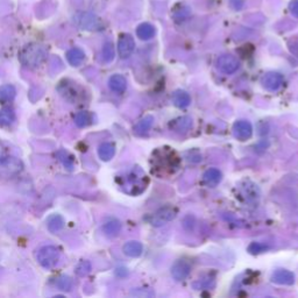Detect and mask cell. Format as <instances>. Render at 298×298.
Instances as JSON below:
<instances>
[{
  "mask_svg": "<svg viewBox=\"0 0 298 298\" xmlns=\"http://www.w3.org/2000/svg\"><path fill=\"white\" fill-rule=\"evenodd\" d=\"M56 286L61 289V290L69 291L72 288V281L67 277V276H61V277H58L57 281H56Z\"/></svg>",
  "mask_w": 298,
  "mask_h": 298,
  "instance_id": "cell-29",
  "label": "cell"
},
{
  "mask_svg": "<svg viewBox=\"0 0 298 298\" xmlns=\"http://www.w3.org/2000/svg\"><path fill=\"white\" fill-rule=\"evenodd\" d=\"M222 178H223L222 172L218 169H215V168H211V169L206 170L205 174L203 175V182H204L206 187L210 188L217 187V185L222 182Z\"/></svg>",
  "mask_w": 298,
  "mask_h": 298,
  "instance_id": "cell-13",
  "label": "cell"
},
{
  "mask_svg": "<svg viewBox=\"0 0 298 298\" xmlns=\"http://www.w3.org/2000/svg\"><path fill=\"white\" fill-rule=\"evenodd\" d=\"M289 10H290L291 14L293 16L298 18V0H292V2L290 3V5H289Z\"/></svg>",
  "mask_w": 298,
  "mask_h": 298,
  "instance_id": "cell-32",
  "label": "cell"
},
{
  "mask_svg": "<svg viewBox=\"0 0 298 298\" xmlns=\"http://www.w3.org/2000/svg\"><path fill=\"white\" fill-rule=\"evenodd\" d=\"M59 92H61L64 97L69 101H72V102H76L77 98L80 97V92H78V88L72 83L71 86H69L68 84H61L59 85Z\"/></svg>",
  "mask_w": 298,
  "mask_h": 298,
  "instance_id": "cell-20",
  "label": "cell"
},
{
  "mask_svg": "<svg viewBox=\"0 0 298 298\" xmlns=\"http://www.w3.org/2000/svg\"><path fill=\"white\" fill-rule=\"evenodd\" d=\"M217 67L222 72L227 73V75H231V73L235 72L240 67V63L237 61V58L235 56L225 54L219 56V58L217 59Z\"/></svg>",
  "mask_w": 298,
  "mask_h": 298,
  "instance_id": "cell-6",
  "label": "cell"
},
{
  "mask_svg": "<svg viewBox=\"0 0 298 298\" xmlns=\"http://www.w3.org/2000/svg\"><path fill=\"white\" fill-rule=\"evenodd\" d=\"M109 86L115 93H124L127 89V81L123 75H113L109 80Z\"/></svg>",
  "mask_w": 298,
  "mask_h": 298,
  "instance_id": "cell-14",
  "label": "cell"
},
{
  "mask_svg": "<svg viewBox=\"0 0 298 298\" xmlns=\"http://www.w3.org/2000/svg\"><path fill=\"white\" fill-rule=\"evenodd\" d=\"M271 281L280 286H292L295 283V275L286 269H279L271 276Z\"/></svg>",
  "mask_w": 298,
  "mask_h": 298,
  "instance_id": "cell-11",
  "label": "cell"
},
{
  "mask_svg": "<svg viewBox=\"0 0 298 298\" xmlns=\"http://www.w3.org/2000/svg\"><path fill=\"white\" fill-rule=\"evenodd\" d=\"M153 123H154V118L152 115L146 116V118L142 119L141 122H139V124L134 127V132H135L136 134H139V135H142V134L147 133L150 128H152Z\"/></svg>",
  "mask_w": 298,
  "mask_h": 298,
  "instance_id": "cell-25",
  "label": "cell"
},
{
  "mask_svg": "<svg viewBox=\"0 0 298 298\" xmlns=\"http://www.w3.org/2000/svg\"><path fill=\"white\" fill-rule=\"evenodd\" d=\"M172 103L175 104V106L180 107V109H184L190 105L191 103V97L188 92L183 91V90H177L172 93Z\"/></svg>",
  "mask_w": 298,
  "mask_h": 298,
  "instance_id": "cell-15",
  "label": "cell"
},
{
  "mask_svg": "<svg viewBox=\"0 0 298 298\" xmlns=\"http://www.w3.org/2000/svg\"><path fill=\"white\" fill-rule=\"evenodd\" d=\"M59 256H61V253L55 246H45V247L38 249L36 254L37 262L47 269H50V268H54L57 265Z\"/></svg>",
  "mask_w": 298,
  "mask_h": 298,
  "instance_id": "cell-3",
  "label": "cell"
},
{
  "mask_svg": "<svg viewBox=\"0 0 298 298\" xmlns=\"http://www.w3.org/2000/svg\"><path fill=\"white\" fill-rule=\"evenodd\" d=\"M75 21L77 26H80L82 29H85V31H98V29L102 28V21L99 20L98 16L89 12L78 13L76 15Z\"/></svg>",
  "mask_w": 298,
  "mask_h": 298,
  "instance_id": "cell-4",
  "label": "cell"
},
{
  "mask_svg": "<svg viewBox=\"0 0 298 298\" xmlns=\"http://www.w3.org/2000/svg\"><path fill=\"white\" fill-rule=\"evenodd\" d=\"M144 250V246L139 241H128L124 246V253L129 257H139Z\"/></svg>",
  "mask_w": 298,
  "mask_h": 298,
  "instance_id": "cell-17",
  "label": "cell"
},
{
  "mask_svg": "<svg viewBox=\"0 0 298 298\" xmlns=\"http://www.w3.org/2000/svg\"><path fill=\"white\" fill-rule=\"evenodd\" d=\"M289 49H290V51L293 55L297 56V57H298V41L291 42L290 45H289Z\"/></svg>",
  "mask_w": 298,
  "mask_h": 298,
  "instance_id": "cell-33",
  "label": "cell"
},
{
  "mask_svg": "<svg viewBox=\"0 0 298 298\" xmlns=\"http://www.w3.org/2000/svg\"><path fill=\"white\" fill-rule=\"evenodd\" d=\"M4 154H5V150H4L3 148V146L0 145V158H2L4 156Z\"/></svg>",
  "mask_w": 298,
  "mask_h": 298,
  "instance_id": "cell-34",
  "label": "cell"
},
{
  "mask_svg": "<svg viewBox=\"0 0 298 298\" xmlns=\"http://www.w3.org/2000/svg\"><path fill=\"white\" fill-rule=\"evenodd\" d=\"M115 154V146L111 142H104L98 148V155L103 161H110Z\"/></svg>",
  "mask_w": 298,
  "mask_h": 298,
  "instance_id": "cell-19",
  "label": "cell"
},
{
  "mask_svg": "<svg viewBox=\"0 0 298 298\" xmlns=\"http://www.w3.org/2000/svg\"><path fill=\"white\" fill-rule=\"evenodd\" d=\"M15 122V113L10 107H5L0 111V126L7 127Z\"/></svg>",
  "mask_w": 298,
  "mask_h": 298,
  "instance_id": "cell-21",
  "label": "cell"
},
{
  "mask_svg": "<svg viewBox=\"0 0 298 298\" xmlns=\"http://www.w3.org/2000/svg\"><path fill=\"white\" fill-rule=\"evenodd\" d=\"M114 47L111 42H106L103 47V59L105 62H111L114 58Z\"/></svg>",
  "mask_w": 298,
  "mask_h": 298,
  "instance_id": "cell-27",
  "label": "cell"
},
{
  "mask_svg": "<svg viewBox=\"0 0 298 298\" xmlns=\"http://www.w3.org/2000/svg\"><path fill=\"white\" fill-rule=\"evenodd\" d=\"M120 230H122V224H120L118 220H115V219L110 220V222H107L105 225L103 226L104 233H105V234L110 237L118 235Z\"/></svg>",
  "mask_w": 298,
  "mask_h": 298,
  "instance_id": "cell-23",
  "label": "cell"
},
{
  "mask_svg": "<svg viewBox=\"0 0 298 298\" xmlns=\"http://www.w3.org/2000/svg\"><path fill=\"white\" fill-rule=\"evenodd\" d=\"M75 123L78 127H86L92 123V114L88 111H82L75 115Z\"/></svg>",
  "mask_w": 298,
  "mask_h": 298,
  "instance_id": "cell-26",
  "label": "cell"
},
{
  "mask_svg": "<svg viewBox=\"0 0 298 298\" xmlns=\"http://www.w3.org/2000/svg\"><path fill=\"white\" fill-rule=\"evenodd\" d=\"M170 129L177 133H185L191 129L192 119L190 116H180L169 124Z\"/></svg>",
  "mask_w": 298,
  "mask_h": 298,
  "instance_id": "cell-12",
  "label": "cell"
},
{
  "mask_svg": "<svg viewBox=\"0 0 298 298\" xmlns=\"http://www.w3.org/2000/svg\"><path fill=\"white\" fill-rule=\"evenodd\" d=\"M253 134V127L247 120H239L233 125V135L240 141L248 140Z\"/></svg>",
  "mask_w": 298,
  "mask_h": 298,
  "instance_id": "cell-9",
  "label": "cell"
},
{
  "mask_svg": "<svg viewBox=\"0 0 298 298\" xmlns=\"http://www.w3.org/2000/svg\"><path fill=\"white\" fill-rule=\"evenodd\" d=\"M47 51L40 45L26 46L20 54V59L26 67L36 68L45 61Z\"/></svg>",
  "mask_w": 298,
  "mask_h": 298,
  "instance_id": "cell-2",
  "label": "cell"
},
{
  "mask_svg": "<svg viewBox=\"0 0 298 298\" xmlns=\"http://www.w3.org/2000/svg\"><path fill=\"white\" fill-rule=\"evenodd\" d=\"M267 249V246L265 245H262L260 243H253L252 245L249 246L248 247V250L252 254H259V253H262V252H265V250Z\"/></svg>",
  "mask_w": 298,
  "mask_h": 298,
  "instance_id": "cell-31",
  "label": "cell"
},
{
  "mask_svg": "<svg viewBox=\"0 0 298 298\" xmlns=\"http://www.w3.org/2000/svg\"><path fill=\"white\" fill-rule=\"evenodd\" d=\"M283 76L279 72H268L265 76L262 77L261 83L263 85V88H266L268 91L275 92L282 86L283 84Z\"/></svg>",
  "mask_w": 298,
  "mask_h": 298,
  "instance_id": "cell-8",
  "label": "cell"
},
{
  "mask_svg": "<svg viewBox=\"0 0 298 298\" xmlns=\"http://www.w3.org/2000/svg\"><path fill=\"white\" fill-rule=\"evenodd\" d=\"M125 177L126 178H125V182L122 184V187L126 188L125 192L131 193V195H136V193L144 191L147 183H148L146 174L140 168H134Z\"/></svg>",
  "mask_w": 298,
  "mask_h": 298,
  "instance_id": "cell-1",
  "label": "cell"
},
{
  "mask_svg": "<svg viewBox=\"0 0 298 298\" xmlns=\"http://www.w3.org/2000/svg\"><path fill=\"white\" fill-rule=\"evenodd\" d=\"M57 156L59 158V161L63 163V166L68 168L69 170H71L73 168V158L69 153L64 152V150H61V152L57 153Z\"/></svg>",
  "mask_w": 298,
  "mask_h": 298,
  "instance_id": "cell-28",
  "label": "cell"
},
{
  "mask_svg": "<svg viewBox=\"0 0 298 298\" xmlns=\"http://www.w3.org/2000/svg\"><path fill=\"white\" fill-rule=\"evenodd\" d=\"M47 226H48V230L50 232H58L64 226V219L59 214L50 215L48 220H47Z\"/></svg>",
  "mask_w": 298,
  "mask_h": 298,
  "instance_id": "cell-24",
  "label": "cell"
},
{
  "mask_svg": "<svg viewBox=\"0 0 298 298\" xmlns=\"http://www.w3.org/2000/svg\"><path fill=\"white\" fill-rule=\"evenodd\" d=\"M135 49V42L129 34H123L120 35L118 41V53L122 58H128Z\"/></svg>",
  "mask_w": 298,
  "mask_h": 298,
  "instance_id": "cell-7",
  "label": "cell"
},
{
  "mask_svg": "<svg viewBox=\"0 0 298 298\" xmlns=\"http://www.w3.org/2000/svg\"><path fill=\"white\" fill-rule=\"evenodd\" d=\"M190 270H191V266L188 261L178 260L171 267V275L177 281H183L189 276Z\"/></svg>",
  "mask_w": 298,
  "mask_h": 298,
  "instance_id": "cell-10",
  "label": "cell"
},
{
  "mask_svg": "<svg viewBox=\"0 0 298 298\" xmlns=\"http://www.w3.org/2000/svg\"><path fill=\"white\" fill-rule=\"evenodd\" d=\"M16 90L13 85L6 84L0 86V102L2 103H8L12 102L15 98Z\"/></svg>",
  "mask_w": 298,
  "mask_h": 298,
  "instance_id": "cell-22",
  "label": "cell"
},
{
  "mask_svg": "<svg viewBox=\"0 0 298 298\" xmlns=\"http://www.w3.org/2000/svg\"><path fill=\"white\" fill-rule=\"evenodd\" d=\"M176 214H177V210L175 209V207H171V206L162 207V209L156 211V212L150 217L149 223L155 227L162 226V225H165L166 223H169L172 219H175Z\"/></svg>",
  "mask_w": 298,
  "mask_h": 298,
  "instance_id": "cell-5",
  "label": "cell"
},
{
  "mask_svg": "<svg viewBox=\"0 0 298 298\" xmlns=\"http://www.w3.org/2000/svg\"><path fill=\"white\" fill-rule=\"evenodd\" d=\"M67 59L71 66L80 67L85 61V54L80 48H72L67 53Z\"/></svg>",
  "mask_w": 298,
  "mask_h": 298,
  "instance_id": "cell-16",
  "label": "cell"
},
{
  "mask_svg": "<svg viewBox=\"0 0 298 298\" xmlns=\"http://www.w3.org/2000/svg\"><path fill=\"white\" fill-rule=\"evenodd\" d=\"M91 270V263L89 261H82L78 263V266L76 267V273L80 276H85L90 273Z\"/></svg>",
  "mask_w": 298,
  "mask_h": 298,
  "instance_id": "cell-30",
  "label": "cell"
},
{
  "mask_svg": "<svg viewBox=\"0 0 298 298\" xmlns=\"http://www.w3.org/2000/svg\"><path fill=\"white\" fill-rule=\"evenodd\" d=\"M136 35L140 37L141 40H150L155 35V27L152 24L144 23L137 26L136 28Z\"/></svg>",
  "mask_w": 298,
  "mask_h": 298,
  "instance_id": "cell-18",
  "label": "cell"
}]
</instances>
